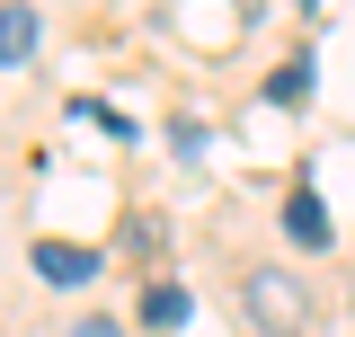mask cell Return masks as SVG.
Returning <instances> with one entry per match:
<instances>
[{"instance_id": "cell-1", "label": "cell", "mask_w": 355, "mask_h": 337, "mask_svg": "<svg viewBox=\"0 0 355 337\" xmlns=\"http://www.w3.org/2000/svg\"><path fill=\"white\" fill-rule=\"evenodd\" d=\"M240 311H249L258 337H302L311 329V293L284 275V266H249V275H240Z\"/></svg>"}, {"instance_id": "cell-2", "label": "cell", "mask_w": 355, "mask_h": 337, "mask_svg": "<svg viewBox=\"0 0 355 337\" xmlns=\"http://www.w3.org/2000/svg\"><path fill=\"white\" fill-rule=\"evenodd\" d=\"M36 275H44V284H89V275H98V257L71 249V240H36Z\"/></svg>"}, {"instance_id": "cell-3", "label": "cell", "mask_w": 355, "mask_h": 337, "mask_svg": "<svg viewBox=\"0 0 355 337\" xmlns=\"http://www.w3.org/2000/svg\"><path fill=\"white\" fill-rule=\"evenodd\" d=\"M284 231H293V240H302V249H329V205H320V196H284Z\"/></svg>"}, {"instance_id": "cell-4", "label": "cell", "mask_w": 355, "mask_h": 337, "mask_svg": "<svg viewBox=\"0 0 355 337\" xmlns=\"http://www.w3.org/2000/svg\"><path fill=\"white\" fill-rule=\"evenodd\" d=\"M36 36H44L36 9H0V62H27V53H36Z\"/></svg>"}, {"instance_id": "cell-5", "label": "cell", "mask_w": 355, "mask_h": 337, "mask_svg": "<svg viewBox=\"0 0 355 337\" xmlns=\"http://www.w3.org/2000/svg\"><path fill=\"white\" fill-rule=\"evenodd\" d=\"M187 311H196L187 284H151V293H142V320H151V329H187Z\"/></svg>"}, {"instance_id": "cell-6", "label": "cell", "mask_w": 355, "mask_h": 337, "mask_svg": "<svg viewBox=\"0 0 355 337\" xmlns=\"http://www.w3.org/2000/svg\"><path fill=\"white\" fill-rule=\"evenodd\" d=\"M302 89H311V71H302V62H284V71L266 80V98H275V107H302Z\"/></svg>"}, {"instance_id": "cell-7", "label": "cell", "mask_w": 355, "mask_h": 337, "mask_svg": "<svg viewBox=\"0 0 355 337\" xmlns=\"http://www.w3.org/2000/svg\"><path fill=\"white\" fill-rule=\"evenodd\" d=\"M71 337H125L116 320H71Z\"/></svg>"}]
</instances>
